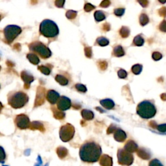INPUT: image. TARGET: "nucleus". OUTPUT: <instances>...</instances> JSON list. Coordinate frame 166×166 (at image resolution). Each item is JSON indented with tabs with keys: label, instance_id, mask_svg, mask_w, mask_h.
Masks as SVG:
<instances>
[{
	"label": "nucleus",
	"instance_id": "7",
	"mask_svg": "<svg viewBox=\"0 0 166 166\" xmlns=\"http://www.w3.org/2000/svg\"><path fill=\"white\" fill-rule=\"evenodd\" d=\"M75 127L71 124L67 123L62 126L59 130V136L63 142L70 141L75 135Z\"/></svg>",
	"mask_w": 166,
	"mask_h": 166
},
{
	"label": "nucleus",
	"instance_id": "20",
	"mask_svg": "<svg viewBox=\"0 0 166 166\" xmlns=\"http://www.w3.org/2000/svg\"><path fill=\"white\" fill-rule=\"evenodd\" d=\"M137 154L139 157L144 160H148L151 158V154L144 148H140L137 151Z\"/></svg>",
	"mask_w": 166,
	"mask_h": 166
},
{
	"label": "nucleus",
	"instance_id": "35",
	"mask_svg": "<svg viewBox=\"0 0 166 166\" xmlns=\"http://www.w3.org/2000/svg\"><path fill=\"white\" fill-rule=\"evenodd\" d=\"M75 87L76 88V90L79 91V92H82V93H85L87 91V87H85L84 85L82 84H80V83H78L77 84H75Z\"/></svg>",
	"mask_w": 166,
	"mask_h": 166
},
{
	"label": "nucleus",
	"instance_id": "34",
	"mask_svg": "<svg viewBox=\"0 0 166 166\" xmlns=\"http://www.w3.org/2000/svg\"><path fill=\"white\" fill-rule=\"evenodd\" d=\"M6 159V153L4 149L0 146V164H3Z\"/></svg>",
	"mask_w": 166,
	"mask_h": 166
},
{
	"label": "nucleus",
	"instance_id": "31",
	"mask_svg": "<svg viewBox=\"0 0 166 166\" xmlns=\"http://www.w3.org/2000/svg\"><path fill=\"white\" fill-rule=\"evenodd\" d=\"M143 69V66L141 64H135L132 67V71L135 75H139Z\"/></svg>",
	"mask_w": 166,
	"mask_h": 166
},
{
	"label": "nucleus",
	"instance_id": "39",
	"mask_svg": "<svg viewBox=\"0 0 166 166\" xmlns=\"http://www.w3.org/2000/svg\"><path fill=\"white\" fill-rule=\"evenodd\" d=\"M118 75L120 79H125L127 77V73L125 70L121 69L118 71Z\"/></svg>",
	"mask_w": 166,
	"mask_h": 166
},
{
	"label": "nucleus",
	"instance_id": "22",
	"mask_svg": "<svg viewBox=\"0 0 166 166\" xmlns=\"http://www.w3.org/2000/svg\"><path fill=\"white\" fill-rule=\"evenodd\" d=\"M125 54V51L123 50L122 46L121 45H117V46L114 47L113 49V55L117 57H121L124 56Z\"/></svg>",
	"mask_w": 166,
	"mask_h": 166
},
{
	"label": "nucleus",
	"instance_id": "25",
	"mask_svg": "<svg viewBox=\"0 0 166 166\" xmlns=\"http://www.w3.org/2000/svg\"><path fill=\"white\" fill-rule=\"evenodd\" d=\"M51 109H52V111L53 112V116L55 118L57 119H62L64 118L65 114L62 111H60L59 109H56V108L53 107L51 108Z\"/></svg>",
	"mask_w": 166,
	"mask_h": 166
},
{
	"label": "nucleus",
	"instance_id": "17",
	"mask_svg": "<svg viewBox=\"0 0 166 166\" xmlns=\"http://www.w3.org/2000/svg\"><path fill=\"white\" fill-rule=\"evenodd\" d=\"M100 104L107 110H111L115 106L114 102L110 99H105L100 101Z\"/></svg>",
	"mask_w": 166,
	"mask_h": 166
},
{
	"label": "nucleus",
	"instance_id": "11",
	"mask_svg": "<svg viewBox=\"0 0 166 166\" xmlns=\"http://www.w3.org/2000/svg\"><path fill=\"white\" fill-rule=\"evenodd\" d=\"M21 77L23 80V81L24 82V87L25 89H28L30 87L31 83L34 81V77L31 75L30 73H29L27 71H23L21 73Z\"/></svg>",
	"mask_w": 166,
	"mask_h": 166
},
{
	"label": "nucleus",
	"instance_id": "4",
	"mask_svg": "<svg viewBox=\"0 0 166 166\" xmlns=\"http://www.w3.org/2000/svg\"><path fill=\"white\" fill-rule=\"evenodd\" d=\"M29 101L28 95L22 91H17L8 97V102L9 105L15 109L24 107Z\"/></svg>",
	"mask_w": 166,
	"mask_h": 166
},
{
	"label": "nucleus",
	"instance_id": "23",
	"mask_svg": "<svg viewBox=\"0 0 166 166\" xmlns=\"http://www.w3.org/2000/svg\"><path fill=\"white\" fill-rule=\"evenodd\" d=\"M30 129L31 130H39L41 132H44L45 130V129L44 127V125L42 123L38 122H33L31 123L30 125Z\"/></svg>",
	"mask_w": 166,
	"mask_h": 166
},
{
	"label": "nucleus",
	"instance_id": "26",
	"mask_svg": "<svg viewBox=\"0 0 166 166\" xmlns=\"http://www.w3.org/2000/svg\"><path fill=\"white\" fill-rule=\"evenodd\" d=\"M94 18L97 21H101L105 20L106 16L105 13L101 10H96L94 13Z\"/></svg>",
	"mask_w": 166,
	"mask_h": 166
},
{
	"label": "nucleus",
	"instance_id": "29",
	"mask_svg": "<svg viewBox=\"0 0 166 166\" xmlns=\"http://www.w3.org/2000/svg\"><path fill=\"white\" fill-rule=\"evenodd\" d=\"M119 33H120V35L122 36V38H127L130 35V29L127 27L123 26L119 31Z\"/></svg>",
	"mask_w": 166,
	"mask_h": 166
},
{
	"label": "nucleus",
	"instance_id": "14",
	"mask_svg": "<svg viewBox=\"0 0 166 166\" xmlns=\"http://www.w3.org/2000/svg\"><path fill=\"white\" fill-rule=\"evenodd\" d=\"M114 138L118 142H123L127 138V135L123 130L117 129V130L114 132Z\"/></svg>",
	"mask_w": 166,
	"mask_h": 166
},
{
	"label": "nucleus",
	"instance_id": "54",
	"mask_svg": "<svg viewBox=\"0 0 166 166\" xmlns=\"http://www.w3.org/2000/svg\"><path fill=\"white\" fill-rule=\"evenodd\" d=\"M1 20H2V16L1 15H0V21H1Z\"/></svg>",
	"mask_w": 166,
	"mask_h": 166
},
{
	"label": "nucleus",
	"instance_id": "8",
	"mask_svg": "<svg viewBox=\"0 0 166 166\" xmlns=\"http://www.w3.org/2000/svg\"><path fill=\"white\" fill-rule=\"evenodd\" d=\"M118 162L121 165L129 166L133 163L134 156L133 154L123 149H119L118 151Z\"/></svg>",
	"mask_w": 166,
	"mask_h": 166
},
{
	"label": "nucleus",
	"instance_id": "37",
	"mask_svg": "<svg viewBox=\"0 0 166 166\" xmlns=\"http://www.w3.org/2000/svg\"><path fill=\"white\" fill-rule=\"evenodd\" d=\"M114 13L117 16H122L125 13V9L123 8H118L116 9L114 11Z\"/></svg>",
	"mask_w": 166,
	"mask_h": 166
},
{
	"label": "nucleus",
	"instance_id": "10",
	"mask_svg": "<svg viewBox=\"0 0 166 166\" xmlns=\"http://www.w3.org/2000/svg\"><path fill=\"white\" fill-rule=\"evenodd\" d=\"M71 106V101L70 99L66 96H61L57 102V108L60 111H65L70 109Z\"/></svg>",
	"mask_w": 166,
	"mask_h": 166
},
{
	"label": "nucleus",
	"instance_id": "36",
	"mask_svg": "<svg viewBox=\"0 0 166 166\" xmlns=\"http://www.w3.org/2000/svg\"><path fill=\"white\" fill-rule=\"evenodd\" d=\"M98 66L101 70L104 71L106 70L108 67V63L105 60H100L98 62Z\"/></svg>",
	"mask_w": 166,
	"mask_h": 166
},
{
	"label": "nucleus",
	"instance_id": "40",
	"mask_svg": "<svg viewBox=\"0 0 166 166\" xmlns=\"http://www.w3.org/2000/svg\"><path fill=\"white\" fill-rule=\"evenodd\" d=\"M152 57L153 60L157 61V60H160L162 58V55L159 52H154L152 55Z\"/></svg>",
	"mask_w": 166,
	"mask_h": 166
},
{
	"label": "nucleus",
	"instance_id": "38",
	"mask_svg": "<svg viewBox=\"0 0 166 166\" xmlns=\"http://www.w3.org/2000/svg\"><path fill=\"white\" fill-rule=\"evenodd\" d=\"M95 9V7L93 5H91V3H86L84 5V9L86 12H90V11H91Z\"/></svg>",
	"mask_w": 166,
	"mask_h": 166
},
{
	"label": "nucleus",
	"instance_id": "18",
	"mask_svg": "<svg viewBox=\"0 0 166 166\" xmlns=\"http://www.w3.org/2000/svg\"><path fill=\"white\" fill-rule=\"evenodd\" d=\"M81 116L84 120L90 121L92 120L94 118V114L92 111L87 109H83L81 111Z\"/></svg>",
	"mask_w": 166,
	"mask_h": 166
},
{
	"label": "nucleus",
	"instance_id": "9",
	"mask_svg": "<svg viewBox=\"0 0 166 166\" xmlns=\"http://www.w3.org/2000/svg\"><path fill=\"white\" fill-rule=\"evenodd\" d=\"M15 123L17 127L20 129H27L30 127V119L25 114H20L16 117Z\"/></svg>",
	"mask_w": 166,
	"mask_h": 166
},
{
	"label": "nucleus",
	"instance_id": "3",
	"mask_svg": "<svg viewBox=\"0 0 166 166\" xmlns=\"http://www.w3.org/2000/svg\"><path fill=\"white\" fill-rule=\"evenodd\" d=\"M137 114L144 119H151L156 114L155 106L149 101H143L137 106Z\"/></svg>",
	"mask_w": 166,
	"mask_h": 166
},
{
	"label": "nucleus",
	"instance_id": "49",
	"mask_svg": "<svg viewBox=\"0 0 166 166\" xmlns=\"http://www.w3.org/2000/svg\"><path fill=\"white\" fill-rule=\"evenodd\" d=\"M102 29H103L105 31H108L110 29V25L108 23H105V24L102 25Z\"/></svg>",
	"mask_w": 166,
	"mask_h": 166
},
{
	"label": "nucleus",
	"instance_id": "30",
	"mask_svg": "<svg viewBox=\"0 0 166 166\" xmlns=\"http://www.w3.org/2000/svg\"><path fill=\"white\" fill-rule=\"evenodd\" d=\"M140 24L141 26H145V25H147L149 21V17L147 16V14L142 13L140 16Z\"/></svg>",
	"mask_w": 166,
	"mask_h": 166
},
{
	"label": "nucleus",
	"instance_id": "15",
	"mask_svg": "<svg viewBox=\"0 0 166 166\" xmlns=\"http://www.w3.org/2000/svg\"><path fill=\"white\" fill-rule=\"evenodd\" d=\"M124 149L130 153H133L138 151V145H137L134 141L129 140L126 143V144L125 145Z\"/></svg>",
	"mask_w": 166,
	"mask_h": 166
},
{
	"label": "nucleus",
	"instance_id": "50",
	"mask_svg": "<svg viewBox=\"0 0 166 166\" xmlns=\"http://www.w3.org/2000/svg\"><path fill=\"white\" fill-rule=\"evenodd\" d=\"M138 2L143 7H147L149 5V2L147 1V0H144V1H138Z\"/></svg>",
	"mask_w": 166,
	"mask_h": 166
},
{
	"label": "nucleus",
	"instance_id": "24",
	"mask_svg": "<svg viewBox=\"0 0 166 166\" xmlns=\"http://www.w3.org/2000/svg\"><path fill=\"white\" fill-rule=\"evenodd\" d=\"M55 80L56 81L59 83L62 86H66L68 85V83H69V81L68 79L62 75H56L55 77Z\"/></svg>",
	"mask_w": 166,
	"mask_h": 166
},
{
	"label": "nucleus",
	"instance_id": "42",
	"mask_svg": "<svg viewBox=\"0 0 166 166\" xmlns=\"http://www.w3.org/2000/svg\"><path fill=\"white\" fill-rule=\"evenodd\" d=\"M149 166H164L158 160L154 159L150 162Z\"/></svg>",
	"mask_w": 166,
	"mask_h": 166
},
{
	"label": "nucleus",
	"instance_id": "6",
	"mask_svg": "<svg viewBox=\"0 0 166 166\" xmlns=\"http://www.w3.org/2000/svg\"><path fill=\"white\" fill-rule=\"evenodd\" d=\"M21 28L18 25H9L4 29L5 38L9 44L12 43L21 33Z\"/></svg>",
	"mask_w": 166,
	"mask_h": 166
},
{
	"label": "nucleus",
	"instance_id": "28",
	"mask_svg": "<svg viewBox=\"0 0 166 166\" xmlns=\"http://www.w3.org/2000/svg\"><path fill=\"white\" fill-rule=\"evenodd\" d=\"M144 39L142 38L141 35H137L135 37L133 41V43L136 46H142L144 44Z\"/></svg>",
	"mask_w": 166,
	"mask_h": 166
},
{
	"label": "nucleus",
	"instance_id": "55",
	"mask_svg": "<svg viewBox=\"0 0 166 166\" xmlns=\"http://www.w3.org/2000/svg\"><path fill=\"white\" fill-rule=\"evenodd\" d=\"M0 70H1V66H0Z\"/></svg>",
	"mask_w": 166,
	"mask_h": 166
},
{
	"label": "nucleus",
	"instance_id": "13",
	"mask_svg": "<svg viewBox=\"0 0 166 166\" xmlns=\"http://www.w3.org/2000/svg\"><path fill=\"white\" fill-rule=\"evenodd\" d=\"M45 102V89L42 87H38L35 101V106L42 105Z\"/></svg>",
	"mask_w": 166,
	"mask_h": 166
},
{
	"label": "nucleus",
	"instance_id": "52",
	"mask_svg": "<svg viewBox=\"0 0 166 166\" xmlns=\"http://www.w3.org/2000/svg\"><path fill=\"white\" fill-rule=\"evenodd\" d=\"M160 97L163 101H166V94H162L161 95H160Z\"/></svg>",
	"mask_w": 166,
	"mask_h": 166
},
{
	"label": "nucleus",
	"instance_id": "53",
	"mask_svg": "<svg viewBox=\"0 0 166 166\" xmlns=\"http://www.w3.org/2000/svg\"><path fill=\"white\" fill-rule=\"evenodd\" d=\"M3 104L1 102H0V113H1L2 109H3Z\"/></svg>",
	"mask_w": 166,
	"mask_h": 166
},
{
	"label": "nucleus",
	"instance_id": "21",
	"mask_svg": "<svg viewBox=\"0 0 166 166\" xmlns=\"http://www.w3.org/2000/svg\"><path fill=\"white\" fill-rule=\"evenodd\" d=\"M27 59L29 60L31 64L34 65H37L40 62V59L38 58V56L35 53H29L27 55Z\"/></svg>",
	"mask_w": 166,
	"mask_h": 166
},
{
	"label": "nucleus",
	"instance_id": "33",
	"mask_svg": "<svg viewBox=\"0 0 166 166\" xmlns=\"http://www.w3.org/2000/svg\"><path fill=\"white\" fill-rule=\"evenodd\" d=\"M77 14V11L73 10H70L67 11L66 16L67 17V18L70 19V20H73V19L76 18Z\"/></svg>",
	"mask_w": 166,
	"mask_h": 166
},
{
	"label": "nucleus",
	"instance_id": "46",
	"mask_svg": "<svg viewBox=\"0 0 166 166\" xmlns=\"http://www.w3.org/2000/svg\"><path fill=\"white\" fill-rule=\"evenodd\" d=\"M157 129L160 132H161V133H165L166 132V124H162V125H158Z\"/></svg>",
	"mask_w": 166,
	"mask_h": 166
},
{
	"label": "nucleus",
	"instance_id": "51",
	"mask_svg": "<svg viewBox=\"0 0 166 166\" xmlns=\"http://www.w3.org/2000/svg\"><path fill=\"white\" fill-rule=\"evenodd\" d=\"M149 126L153 129H157V127H158L156 123L154 121H151L149 122Z\"/></svg>",
	"mask_w": 166,
	"mask_h": 166
},
{
	"label": "nucleus",
	"instance_id": "19",
	"mask_svg": "<svg viewBox=\"0 0 166 166\" xmlns=\"http://www.w3.org/2000/svg\"><path fill=\"white\" fill-rule=\"evenodd\" d=\"M56 154L60 159H64L68 154V150L64 147H59L56 149Z\"/></svg>",
	"mask_w": 166,
	"mask_h": 166
},
{
	"label": "nucleus",
	"instance_id": "5",
	"mask_svg": "<svg viewBox=\"0 0 166 166\" xmlns=\"http://www.w3.org/2000/svg\"><path fill=\"white\" fill-rule=\"evenodd\" d=\"M30 50L33 52L37 53L42 59H48L51 56V51L49 48L41 42H34L29 45Z\"/></svg>",
	"mask_w": 166,
	"mask_h": 166
},
{
	"label": "nucleus",
	"instance_id": "47",
	"mask_svg": "<svg viewBox=\"0 0 166 166\" xmlns=\"http://www.w3.org/2000/svg\"><path fill=\"white\" fill-rule=\"evenodd\" d=\"M110 2L108 1V0H105V1H102L101 4H100V7L102 8H106L108 6H110Z\"/></svg>",
	"mask_w": 166,
	"mask_h": 166
},
{
	"label": "nucleus",
	"instance_id": "45",
	"mask_svg": "<svg viewBox=\"0 0 166 166\" xmlns=\"http://www.w3.org/2000/svg\"><path fill=\"white\" fill-rule=\"evenodd\" d=\"M158 14L160 16L165 17L166 16V7H163L161 9H160L158 10Z\"/></svg>",
	"mask_w": 166,
	"mask_h": 166
},
{
	"label": "nucleus",
	"instance_id": "43",
	"mask_svg": "<svg viewBox=\"0 0 166 166\" xmlns=\"http://www.w3.org/2000/svg\"><path fill=\"white\" fill-rule=\"evenodd\" d=\"M117 130V127H116V126L115 125H111L107 129V134H110L111 133H114V132H115L116 130Z\"/></svg>",
	"mask_w": 166,
	"mask_h": 166
},
{
	"label": "nucleus",
	"instance_id": "41",
	"mask_svg": "<svg viewBox=\"0 0 166 166\" xmlns=\"http://www.w3.org/2000/svg\"><path fill=\"white\" fill-rule=\"evenodd\" d=\"M84 52L85 55L87 56L88 58H91V56H92V50L90 47H86L84 48Z\"/></svg>",
	"mask_w": 166,
	"mask_h": 166
},
{
	"label": "nucleus",
	"instance_id": "48",
	"mask_svg": "<svg viewBox=\"0 0 166 166\" xmlns=\"http://www.w3.org/2000/svg\"><path fill=\"white\" fill-rule=\"evenodd\" d=\"M64 3H65V1H60V0H58V1L55 2V5L59 8H62L63 7H64Z\"/></svg>",
	"mask_w": 166,
	"mask_h": 166
},
{
	"label": "nucleus",
	"instance_id": "2",
	"mask_svg": "<svg viewBox=\"0 0 166 166\" xmlns=\"http://www.w3.org/2000/svg\"><path fill=\"white\" fill-rule=\"evenodd\" d=\"M40 33L46 38H54L59 35V29L53 21L47 19L43 20L40 25Z\"/></svg>",
	"mask_w": 166,
	"mask_h": 166
},
{
	"label": "nucleus",
	"instance_id": "27",
	"mask_svg": "<svg viewBox=\"0 0 166 166\" xmlns=\"http://www.w3.org/2000/svg\"><path fill=\"white\" fill-rule=\"evenodd\" d=\"M96 42H97V44L102 47L106 46V45L109 44V41H108L106 38L103 37H101L97 38V39L96 40Z\"/></svg>",
	"mask_w": 166,
	"mask_h": 166
},
{
	"label": "nucleus",
	"instance_id": "44",
	"mask_svg": "<svg viewBox=\"0 0 166 166\" xmlns=\"http://www.w3.org/2000/svg\"><path fill=\"white\" fill-rule=\"evenodd\" d=\"M159 29L160 30L162 31V32H164V33H166V20H163L162 21L161 24H160V26H159Z\"/></svg>",
	"mask_w": 166,
	"mask_h": 166
},
{
	"label": "nucleus",
	"instance_id": "1",
	"mask_svg": "<svg viewBox=\"0 0 166 166\" xmlns=\"http://www.w3.org/2000/svg\"><path fill=\"white\" fill-rule=\"evenodd\" d=\"M102 153L101 146L95 141L85 142L80 148L79 156L82 161L87 163L97 162Z\"/></svg>",
	"mask_w": 166,
	"mask_h": 166
},
{
	"label": "nucleus",
	"instance_id": "56",
	"mask_svg": "<svg viewBox=\"0 0 166 166\" xmlns=\"http://www.w3.org/2000/svg\"></svg>",
	"mask_w": 166,
	"mask_h": 166
},
{
	"label": "nucleus",
	"instance_id": "16",
	"mask_svg": "<svg viewBox=\"0 0 166 166\" xmlns=\"http://www.w3.org/2000/svg\"><path fill=\"white\" fill-rule=\"evenodd\" d=\"M99 164L101 166H112V158L107 154H103L100 158Z\"/></svg>",
	"mask_w": 166,
	"mask_h": 166
},
{
	"label": "nucleus",
	"instance_id": "32",
	"mask_svg": "<svg viewBox=\"0 0 166 166\" xmlns=\"http://www.w3.org/2000/svg\"><path fill=\"white\" fill-rule=\"evenodd\" d=\"M38 70L39 71H41L43 74L45 75H49V74L51 73V70L49 68L45 66H40L38 67Z\"/></svg>",
	"mask_w": 166,
	"mask_h": 166
},
{
	"label": "nucleus",
	"instance_id": "12",
	"mask_svg": "<svg viewBox=\"0 0 166 166\" xmlns=\"http://www.w3.org/2000/svg\"><path fill=\"white\" fill-rule=\"evenodd\" d=\"M59 98H60L59 94L53 90H50L47 92L46 99L51 105L56 104V102H58Z\"/></svg>",
	"mask_w": 166,
	"mask_h": 166
}]
</instances>
